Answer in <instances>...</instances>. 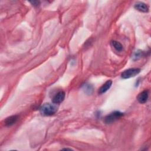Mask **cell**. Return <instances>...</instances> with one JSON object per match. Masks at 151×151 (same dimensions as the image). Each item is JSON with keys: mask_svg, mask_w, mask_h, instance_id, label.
<instances>
[{"mask_svg": "<svg viewBox=\"0 0 151 151\" xmlns=\"http://www.w3.org/2000/svg\"><path fill=\"white\" fill-rule=\"evenodd\" d=\"M65 92L63 91H60L58 92L52 98V101L54 104H59L63 101L65 98Z\"/></svg>", "mask_w": 151, "mask_h": 151, "instance_id": "cell-4", "label": "cell"}, {"mask_svg": "<svg viewBox=\"0 0 151 151\" xmlns=\"http://www.w3.org/2000/svg\"><path fill=\"white\" fill-rule=\"evenodd\" d=\"M144 55V52L141 51V50H137L136 51L133 56V60H136L139 58H140L142 57Z\"/></svg>", "mask_w": 151, "mask_h": 151, "instance_id": "cell-10", "label": "cell"}, {"mask_svg": "<svg viewBox=\"0 0 151 151\" xmlns=\"http://www.w3.org/2000/svg\"><path fill=\"white\" fill-rule=\"evenodd\" d=\"M112 85V81L111 80H108L99 89V94H103L106 93L111 86Z\"/></svg>", "mask_w": 151, "mask_h": 151, "instance_id": "cell-8", "label": "cell"}, {"mask_svg": "<svg viewBox=\"0 0 151 151\" xmlns=\"http://www.w3.org/2000/svg\"><path fill=\"white\" fill-rule=\"evenodd\" d=\"M111 45L117 51H121L123 50V45L121 43H120L118 41H111Z\"/></svg>", "mask_w": 151, "mask_h": 151, "instance_id": "cell-9", "label": "cell"}, {"mask_svg": "<svg viewBox=\"0 0 151 151\" xmlns=\"http://www.w3.org/2000/svg\"><path fill=\"white\" fill-rule=\"evenodd\" d=\"M123 115H124V114L123 113L119 111H113V112L110 113L109 114L107 115L105 117L104 121L105 123H106V124H110V123L114 122L117 120L119 119Z\"/></svg>", "mask_w": 151, "mask_h": 151, "instance_id": "cell-2", "label": "cell"}, {"mask_svg": "<svg viewBox=\"0 0 151 151\" xmlns=\"http://www.w3.org/2000/svg\"><path fill=\"white\" fill-rule=\"evenodd\" d=\"M30 3H31V4H32L34 6H38L40 4V1H32L30 2Z\"/></svg>", "mask_w": 151, "mask_h": 151, "instance_id": "cell-12", "label": "cell"}, {"mask_svg": "<svg viewBox=\"0 0 151 151\" xmlns=\"http://www.w3.org/2000/svg\"><path fill=\"white\" fill-rule=\"evenodd\" d=\"M148 96H149V92L147 90H144L142 92H141L139 94L137 99L138 100V101L141 103V104H143L145 103L147 99H148Z\"/></svg>", "mask_w": 151, "mask_h": 151, "instance_id": "cell-5", "label": "cell"}, {"mask_svg": "<svg viewBox=\"0 0 151 151\" xmlns=\"http://www.w3.org/2000/svg\"><path fill=\"white\" fill-rule=\"evenodd\" d=\"M18 119V116L17 115L9 116L5 120V121H4L5 126H8V127L11 126L17 122Z\"/></svg>", "mask_w": 151, "mask_h": 151, "instance_id": "cell-7", "label": "cell"}, {"mask_svg": "<svg viewBox=\"0 0 151 151\" xmlns=\"http://www.w3.org/2000/svg\"><path fill=\"white\" fill-rule=\"evenodd\" d=\"M140 72V69L138 68H132L124 70L121 74L122 78L124 79L129 78L136 76Z\"/></svg>", "mask_w": 151, "mask_h": 151, "instance_id": "cell-3", "label": "cell"}, {"mask_svg": "<svg viewBox=\"0 0 151 151\" xmlns=\"http://www.w3.org/2000/svg\"><path fill=\"white\" fill-rule=\"evenodd\" d=\"M84 90L86 93L91 94L93 91L92 86L90 84H86L85 86H84Z\"/></svg>", "mask_w": 151, "mask_h": 151, "instance_id": "cell-11", "label": "cell"}, {"mask_svg": "<svg viewBox=\"0 0 151 151\" xmlns=\"http://www.w3.org/2000/svg\"><path fill=\"white\" fill-rule=\"evenodd\" d=\"M134 8L137 10L142 12H147L149 11V7L148 6L142 2H137L134 5Z\"/></svg>", "mask_w": 151, "mask_h": 151, "instance_id": "cell-6", "label": "cell"}, {"mask_svg": "<svg viewBox=\"0 0 151 151\" xmlns=\"http://www.w3.org/2000/svg\"><path fill=\"white\" fill-rule=\"evenodd\" d=\"M57 110V107L54 105L50 103H45L43 104L40 108V111L44 116H51L53 115Z\"/></svg>", "mask_w": 151, "mask_h": 151, "instance_id": "cell-1", "label": "cell"}, {"mask_svg": "<svg viewBox=\"0 0 151 151\" xmlns=\"http://www.w3.org/2000/svg\"><path fill=\"white\" fill-rule=\"evenodd\" d=\"M63 150H71V149H68V148H65V149H63Z\"/></svg>", "mask_w": 151, "mask_h": 151, "instance_id": "cell-13", "label": "cell"}]
</instances>
